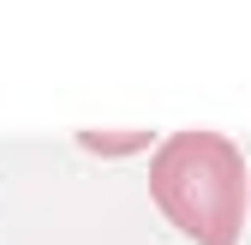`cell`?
<instances>
[{"label":"cell","instance_id":"6da1fadb","mask_svg":"<svg viewBox=\"0 0 251 245\" xmlns=\"http://www.w3.org/2000/svg\"><path fill=\"white\" fill-rule=\"evenodd\" d=\"M155 209L198 245H239L245 221V162L222 132H174L150 162Z\"/></svg>","mask_w":251,"mask_h":245},{"label":"cell","instance_id":"7a4b0ae2","mask_svg":"<svg viewBox=\"0 0 251 245\" xmlns=\"http://www.w3.org/2000/svg\"><path fill=\"white\" fill-rule=\"evenodd\" d=\"M78 144L84 149H96V156H132V149H150L155 144V132H78Z\"/></svg>","mask_w":251,"mask_h":245},{"label":"cell","instance_id":"3957f363","mask_svg":"<svg viewBox=\"0 0 251 245\" xmlns=\"http://www.w3.org/2000/svg\"><path fill=\"white\" fill-rule=\"evenodd\" d=\"M245 209H251V173H245Z\"/></svg>","mask_w":251,"mask_h":245}]
</instances>
